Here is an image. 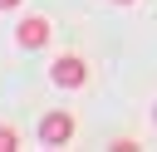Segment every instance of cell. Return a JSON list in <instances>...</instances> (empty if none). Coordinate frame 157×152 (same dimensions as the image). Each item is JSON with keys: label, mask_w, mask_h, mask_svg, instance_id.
Instances as JSON below:
<instances>
[{"label": "cell", "mask_w": 157, "mask_h": 152, "mask_svg": "<svg viewBox=\"0 0 157 152\" xmlns=\"http://www.w3.org/2000/svg\"><path fill=\"white\" fill-rule=\"evenodd\" d=\"M39 142H44V147H64V142H74V113H64V108L44 113V118H39Z\"/></svg>", "instance_id": "1"}, {"label": "cell", "mask_w": 157, "mask_h": 152, "mask_svg": "<svg viewBox=\"0 0 157 152\" xmlns=\"http://www.w3.org/2000/svg\"><path fill=\"white\" fill-rule=\"evenodd\" d=\"M49 78H54L59 88H83V83H88V64H83L78 54H59V59L49 64Z\"/></svg>", "instance_id": "2"}, {"label": "cell", "mask_w": 157, "mask_h": 152, "mask_svg": "<svg viewBox=\"0 0 157 152\" xmlns=\"http://www.w3.org/2000/svg\"><path fill=\"white\" fill-rule=\"evenodd\" d=\"M49 34H54V25H49L44 15H25V20L15 25V44H20V49H44Z\"/></svg>", "instance_id": "3"}, {"label": "cell", "mask_w": 157, "mask_h": 152, "mask_svg": "<svg viewBox=\"0 0 157 152\" xmlns=\"http://www.w3.org/2000/svg\"><path fill=\"white\" fill-rule=\"evenodd\" d=\"M15 142H20V137H15V127H5V123H0V152H15Z\"/></svg>", "instance_id": "4"}, {"label": "cell", "mask_w": 157, "mask_h": 152, "mask_svg": "<svg viewBox=\"0 0 157 152\" xmlns=\"http://www.w3.org/2000/svg\"><path fill=\"white\" fill-rule=\"evenodd\" d=\"M15 5H20V0H0V10H15Z\"/></svg>", "instance_id": "5"}, {"label": "cell", "mask_w": 157, "mask_h": 152, "mask_svg": "<svg viewBox=\"0 0 157 152\" xmlns=\"http://www.w3.org/2000/svg\"><path fill=\"white\" fill-rule=\"evenodd\" d=\"M113 5H132V0H113Z\"/></svg>", "instance_id": "6"}, {"label": "cell", "mask_w": 157, "mask_h": 152, "mask_svg": "<svg viewBox=\"0 0 157 152\" xmlns=\"http://www.w3.org/2000/svg\"><path fill=\"white\" fill-rule=\"evenodd\" d=\"M152 123H157V103H152Z\"/></svg>", "instance_id": "7"}]
</instances>
